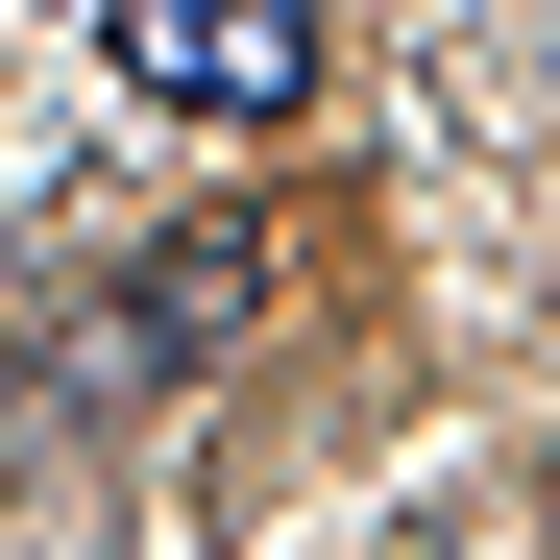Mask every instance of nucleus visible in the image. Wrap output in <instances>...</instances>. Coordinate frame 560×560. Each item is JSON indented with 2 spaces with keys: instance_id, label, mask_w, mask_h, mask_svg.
<instances>
[{
  "instance_id": "1",
  "label": "nucleus",
  "mask_w": 560,
  "mask_h": 560,
  "mask_svg": "<svg viewBox=\"0 0 560 560\" xmlns=\"http://www.w3.org/2000/svg\"><path fill=\"white\" fill-rule=\"evenodd\" d=\"M98 49L171 122H293L317 98V0H98Z\"/></svg>"
},
{
  "instance_id": "2",
  "label": "nucleus",
  "mask_w": 560,
  "mask_h": 560,
  "mask_svg": "<svg viewBox=\"0 0 560 560\" xmlns=\"http://www.w3.org/2000/svg\"><path fill=\"white\" fill-rule=\"evenodd\" d=\"M244 317H268V244H244V220H196V244H147L122 293H98V341H122V365H220Z\"/></svg>"
}]
</instances>
